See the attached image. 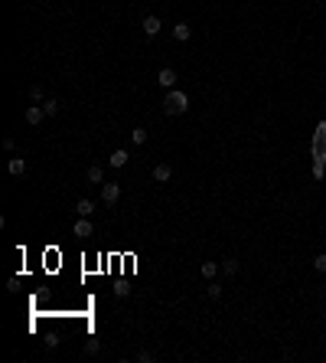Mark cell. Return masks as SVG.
I'll use <instances>...</instances> for the list:
<instances>
[{
	"label": "cell",
	"mask_w": 326,
	"mask_h": 363,
	"mask_svg": "<svg viewBox=\"0 0 326 363\" xmlns=\"http://www.w3.org/2000/svg\"><path fill=\"white\" fill-rule=\"evenodd\" d=\"M186 108H189L186 92H179V88H170V95L163 98V111H166V115H186Z\"/></svg>",
	"instance_id": "6da1fadb"
},
{
	"label": "cell",
	"mask_w": 326,
	"mask_h": 363,
	"mask_svg": "<svg viewBox=\"0 0 326 363\" xmlns=\"http://www.w3.org/2000/svg\"><path fill=\"white\" fill-rule=\"evenodd\" d=\"M117 197H121V183H101V200H105V203L108 206H114L117 203Z\"/></svg>",
	"instance_id": "7a4b0ae2"
},
{
	"label": "cell",
	"mask_w": 326,
	"mask_h": 363,
	"mask_svg": "<svg viewBox=\"0 0 326 363\" xmlns=\"http://www.w3.org/2000/svg\"><path fill=\"white\" fill-rule=\"evenodd\" d=\"M157 82H160L163 88H173V85H176V69H170V66H163V69L157 72Z\"/></svg>",
	"instance_id": "3957f363"
},
{
	"label": "cell",
	"mask_w": 326,
	"mask_h": 363,
	"mask_svg": "<svg viewBox=\"0 0 326 363\" xmlns=\"http://www.w3.org/2000/svg\"><path fill=\"white\" fill-rule=\"evenodd\" d=\"M43 118H46V108L43 105H30L26 108V125H43Z\"/></svg>",
	"instance_id": "277c9868"
},
{
	"label": "cell",
	"mask_w": 326,
	"mask_h": 363,
	"mask_svg": "<svg viewBox=\"0 0 326 363\" xmlns=\"http://www.w3.org/2000/svg\"><path fill=\"white\" fill-rule=\"evenodd\" d=\"M127 160H131V157H127V150H124V147H117V150H111V157H108V167L121 170V167H124Z\"/></svg>",
	"instance_id": "5b68a950"
},
{
	"label": "cell",
	"mask_w": 326,
	"mask_h": 363,
	"mask_svg": "<svg viewBox=\"0 0 326 363\" xmlns=\"http://www.w3.org/2000/svg\"><path fill=\"white\" fill-rule=\"evenodd\" d=\"M72 232H75L78 239H88V236H92L95 229H92V222H88V216H82V219H78L75 226H72Z\"/></svg>",
	"instance_id": "8992f818"
},
{
	"label": "cell",
	"mask_w": 326,
	"mask_h": 363,
	"mask_svg": "<svg viewBox=\"0 0 326 363\" xmlns=\"http://www.w3.org/2000/svg\"><path fill=\"white\" fill-rule=\"evenodd\" d=\"M144 33H147V36H157V33L163 30V23H160V16H144Z\"/></svg>",
	"instance_id": "52a82bcc"
},
{
	"label": "cell",
	"mask_w": 326,
	"mask_h": 363,
	"mask_svg": "<svg viewBox=\"0 0 326 363\" xmlns=\"http://www.w3.org/2000/svg\"><path fill=\"white\" fill-rule=\"evenodd\" d=\"M173 40H179V43L193 40V26H189V23H176V26H173Z\"/></svg>",
	"instance_id": "ba28073f"
},
{
	"label": "cell",
	"mask_w": 326,
	"mask_h": 363,
	"mask_svg": "<svg viewBox=\"0 0 326 363\" xmlns=\"http://www.w3.org/2000/svg\"><path fill=\"white\" fill-rule=\"evenodd\" d=\"M7 170H10V177H23V174H26V160H23V157H10Z\"/></svg>",
	"instance_id": "9c48e42d"
},
{
	"label": "cell",
	"mask_w": 326,
	"mask_h": 363,
	"mask_svg": "<svg viewBox=\"0 0 326 363\" xmlns=\"http://www.w3.org/2000/svg\"><path fill=\"white\" fill-rule=\"evenodd\" d=\"M170 177H173V167H170V164H157V167H154V180H157V183H166Z\"/></svg>",
	"instance_id": "30bf717a"
},
{
	"label": "cell",
	"mask_w": 326,
	"mask_h": 363,
	"mask_svg": "<svg viewBox=\"0 0 326 363\" xmlns=\"http://www.w3.org/2000/svg\"><path fill=\"white\" fill-rule=\"evenodd\" d=\"M75 213H78V216H92V213H95V203H92L88 197H82V200L75 203Z\"/></svg>",
	"instance_id": "8fae6325"
},
{
	"label": "cell",
	"mask_w": 326,
	"mask_h": 363,
	"mask_svg": "<svg viewBox=\"0 0 326 363\" xmlns=\"http://www.w3.org/2000/svg\"><path fill=\"white\" fill-rule=\"evenodd\" d=\"M88 183H105V167L101 164H95V167H88Z\"/></svg>",
	"instance_id": "7c38bea8"
},
{
	"label": "cell",
	"mask_w": 326,
	"mask_h": 363,
	"mask_svg": "<svg viewBox=\"0 0 326 363\" xmlns=\"http://www.w3.org/2000/svg\"><path fill=\"white\" fill-rule=\"evenodd\" d=\"M216 275H218V265H216V262H202V278H206V282H212Z\"/></svg>",
	"instance_id": "4fadbf2b"
},
{
	"label": "cell",
	"mask_w": 326,
	"mask_h": 363,
	"mask_svg": "<svg viewBox=\"0 0 326 363\" xmlns=\"http://www.w3.org/2000/svg\"><path fill=\"white\" fill-rule=\"evenodd\" d=\"M43 108H46V118H53V115H59V102L55 98H46V102H39Z\"/></svg>",
	"instance_id": "5bb4252c"
},
{
	"label": "cell",
	"mask_w": 326,
	"mask_h": 363,
	"mask_svg": "<svg viewBox=\"0 0 326 363\" xmlns=\"http://www.w3.org/2000/svg\"><path fill=\"white\" fill-rule=\"evenodd\" d=\"M131 141L134 144H147V128H134V131H131Z\"/></svg>",
	"instance_id": "9a60e30c"
},
{
	"label": "cell",
	"mask_w": 326,
	"mask_h": 363,
	"mask_svg": "<svg viewBox=\"0 0 326 363\" xmlns=\"http://www.w3.org/2000/svg\"><path fill=\"white\" fill-rule=\"evenodd\" d=\"M222 272H225V275H235V272H238V259H225L222 262Z\"/></svg>",
	"instance_id": "2e32d148"
},
{
	"label": "cell",
	"mask_w": 326,
	"mask_h": 363,
	"mask_svg": "<svg viewBox=\"0 0 326 363\" xmlns=\"http://www.w3.org/2000/svg\"><path fill=\"white\" fill-rule=\"evenodd\" d=\"M313 269H317V272H323V275H326V252H320L317 259H313Z\"/></svg>",
	"instance_id": "e0dca14e"
},
{
	"label": "cell",
	"mask_w": 326,
	"mask_h": 363,
	"mask_svg": "<svg viewBox=\"0 0 326 363\" xmlns=\"http://www.w3.org/2000/svg\"><path fill=\"white\" fill-rule=\"evenodd\" d=\"M209 298H222V285H218L216 278L209 282Z\"/></svg>",
	"instance_id": "ac0fdd59"
},
{
	"label": "cell",
	"mask_w": 326,
	"mask_h": 363,
	"mask_svg": "<svg viewBox=\"0 0 326 363\" xmlns=\"http://www.w3.org/2000/svg\"><path fill=\"white\" fill-rule=\"evenodd\" d=\"M98 347H101L98 340H88V344H85V354H88V357H92V354H98Z\"/></svg>",
	"instance_id": "d6986e66"
},
{
	"label": "cell",
	"mask_w": 326,
	"mask_h": 363,
	"mask_svg": "<svg viewBox=\"0 0 326 363\" xmlns=\"http://www.w3.org/2000/svg\"><path fill=\"white\" fill-rule=\"evenodd\" d=\"M30 98H33V102H43V88L33 85V88H30Z\"/></svg>",
	"instance_id": "ffe728a7"
},
{
	"label": "cell",
	"mask_w": 326,
	"mask_h": 363,
	"mask_svg": "<svg viewBox=\"0 0 326 363\" xmlns=\"http://www.w3.org/2000/svg\"><path fill=\"white\" fill-rule=\"evenodd\" d=\"M114 294H117V298H127V294H131V288H127V285H117Z\"/></svg>",
	"instance_id": "44dd1931"
},
{
	"label": "cell",
	"mask_w": 326,
	"mask_h": 363,
	"mask_svg": "<svg viewBox=\"0 0 326 363\" xmlns=\"http://www.w3.org/2000/svg\"><path fill=\"white\" fill-rule=\"evenodd\" d=\"M323 294H326V285H323Z\"/></svg>",
	"instance_id": "7402d4cb"
}]
</instances>
